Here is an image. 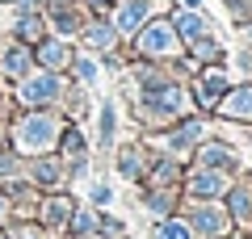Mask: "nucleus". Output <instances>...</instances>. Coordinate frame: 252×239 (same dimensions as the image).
<instances>
[{"label":"nucleus","mask_w":252,"mask_h":239,"mask_svg":"<svg viewBox=\"0 0 252 239\" xmlns=\"http://www.w3.org/2000/svg\"><path fill=\"white\" fill-rule=\"evenodd\" d=\"M193 222H198L202 235H219V231H223V214H215V210H202Z\"/></svg>","instance_id":"1a4fd4ad"},{"label":"nucleus","mask_w":252,"mask_h":239,"mask_svg":"<svg viewBox=\"0 0 252 239\" xmlns=\"http://www.w3.org/2000/svg\"><path fill=\"white\" fill-rule=\"evenodd\" d=\"M193 189H198L202 197H215L219 189H223V180H219L215 172H202V177H193Z\"/></svg>","instance_id":"9b49d317"},{"label":"nucleus","mask_w":252,"mask_h":239,"mask_svg":"<svg viewBox=\"0 0 252 239\" xmlns=\"http://www.w3.org/2000/svg\"><path fill=\"white\" fill-rule=\"evenodd\" d=\"M156 239H189V231L181 227V222H164V227L156 231Z\"/></svg>","instance_id":"f3484780"},{"label":"nucleus","mask_w":252,"mask_h":239,"mask_svg":"<svg viewBox=\"0 0 252 239\" xmlns=\"http://www.w3.org/2000/svg\"><path fill=\"white\" fill-rule=\"evenodd\" d=\"M109 139H114V105L101 109V143H109Z\"/></svg>","instance_id":"a211bd4d"},{"label":"nucleus","mask_w":252,"mask_h":239,"mask_svg":"<svg viewBox=\"0 0 252 239\" xmlns=\"http://www.w3.org/2000/svg\"><path fill=\"white\" fill-rule=\"evenodd\" d=\"M38 34H42V17H38L34 9H26L17 17V38H21V42H30V38H38Z\"/></svg>","instance_id":"6e6552de"},{"label":"nucleus","mask_w":252,"mask_h":239,"mask_svg":"<svg viewBox=\"0 0 252 239\" xmlns=\"http://www.w3.org/2000/svg\"><path fill=\"white\" fill-rule=\"evenodd\" d=\"M59 97V76L55 71H38V76H21L17 101L21 105H51Z\"/></svg>","instance_id":"f03ea898"},{"label":"nucleus","mask_w":252,"mask_h":239,"mask_svg":"<svg viewBox=\"0 0 252 239\" xmlns=\"http://www.w3.org/2000/svg\"><path fill=\"white\" fill-rule=\"evenodd\" d=\"M72 231H76V235H93V231H97V214L80 210V214H76V222H72Z\"/></svg>","instance_id":"4468645a"},{"label":"nucleus","mask_w":252,"mask_h":239,"mask_svg":"<svg viewBox=\"0 0 252 239\" xmlns=\"http://www.w3.org/2000/svg\"><path fill=\"white\" fill-rule=\"evenodd\" d=\"M198 134H202V126H198V122H189L185 130H177V134H172V147H185V143H193Z\"/></svg>","instance_id":"dca6fc26"},{"label":"nucleus","mask_w":252,"mask_h":239,"mask_svg":"<svg viewBox=\"0 0 252 239\" xmlns=\"http://www.w3.org/2000/svg\"><path fill=\"white\" fill-rule=\"evenodd\" d=\"M202 159H206V164H223L227 151H223V147H206V151H202Z\"/></svg>","instance_id":"4be33fe9"},{"label":"nucleus","mask_w":252,"mask_h":239,"mask_svg":"<svg viewBox=\"0 0 252 239\" xmlns=\"http://www.w3.org/2000/svg\"><path fill=\"white\" fill-rule=\"evenodd\" d=\"M30 63H34V55H30L26 42H13V46H4V51H0V71H4V76H13V80L30 76Z\"/></svg>","instance_id":"7ed1b4c3"},{"label":"nucleus","mask_w":252,"mask_h":239,"mask_svg":"<svg viewBox=\"0 0 252 239\" xmlns=\"http://www.w3.org/2000/svg\"><path fill=\"white\" fill-rule=\"evenodd\" d=\"M177 46V34H172V26H152L143 38H139V51L143 55H164Z\"/></svg>","instance_id":"20e7f679"},{"label":"nucleus","mask_w":252,"mask_h":239,"mask_svg":"<svg viewBox=\"0 0 252 239\" xmlns=\"http://www.w3.org/2000/svg\"><path fill=\"white\" fill-rule=\"evenodd\" d=\"M4 214H9V197H4V189H0V222H4Z\"/></svg>","instance_id":"b1692460"},{"label":"nucleus","mask_w":252,"mask_h":239,"mask_svg":"<svg viewBox=\"0 0 252 239\" xmlns=\"http://www.w3.org/2000/svg\"><path fill=\"white\" fill-rule=\"evenodd\" d=\"M63 151H67V155H72V159H76V155H80V151H84V143H80V134H76V130L67 134V139H63Z\"/></svg>","instance_id":"412c9836"},{"label":"nucleus","mask_w":252,"mask_h":239,"mask_svg":"<svg viewBox=\"0 0 252 239\" xmlns=\"http://www.w3.org/2000/svg\"><path fill=\"white\" fill-rule=\"evenodd\" d=\"M147 17V0H126L122 9H118V30L122 34H130V30H139V21Z\"/></svg>","instance_id":"39448f33"},{"label":"nucleus","mask_w":252,"mask_h":239,"mask_svg":"<svg viewBox=\"0 0 252 239\" xmlns=\"http://www.w3.org/2000/svg\"><path fill=\"white\" fill-rule=\"evenodd\" d=\"M109 197H114V193H109V189H105V185H97V189H93V202H101V206H105V202H109Z\"/></svg>","instance_id":"5701e85b"},{"label":"nucleus","mask_w":252,"mask_h":239,"mask_svg":"<svg viewBox=\"0 0 252 239\" xmlns=\"http://www.w3.org/2000/svg\"><path fill=\"white\" fill-rule=\"evenodd\" d=\"M84 38H89V46H97V51H101V46L114 42V30H109V26H89V34H84Z\"/></svg>","instance_id":"f8f14e48"},{"label":"nucleus","mask_w":252,"mask_h":239,"mask_svg":"<svg viewBox=\"0 0 252 239\" xmlns=\"http://www.w3.org/2000/svg\"><path fill=\"white\" fill-rule=\"evenodd\" d=\"M67 218H72V202H67V197H51V202L42 206V222L46 227H63Z\"/></svg>","instance_id":"0eeeda50"},{"label":"nucleus","mask_w":252,"mask_h":239,"mask_svg":"<svg viewBox=\"0 0 252 239\" xmlns=\"http://www.w3.org/2000/svg\"><path fill=\"white\" fill-rule=\"evenodd\" d=\"M59 118L55 114H30L13 122V147L26 151V155H38V151H51L59 143Z\"/></svg>","instance_id":"f257e3e1"},{"label":"nucleus","mask_w":252,"mask_h":239,"mask_svg":"<svg viewBox=\"0 0 252 239\" xmlns=\"http://www.w3.org/2000/svg\"><path fill=\"white\" fill-rule=\"evenodd\" d=\"M51 21H55V30H59V34H72L76 26H80V21H76V13H67L59 4V9H51Z\"/></svg>","instance_id":"9d476101"},{"label":"nucleus","mask_w":252,"mask_h":239,"mask_svg":"<svg viewBox=\"0 0 252 239\" xmlns=\"http://www.w3.org/2000/svg\"><path fill=\"white\" fill-rule=\"evenodd\" d=\"M67 59H72V55H67V46H63V42H42V46H38V63H42L46 71H59Z\"/></svg>","instance_id":"423d86ee"},{"label":"nucleus","mask_w":252,"mask_h":239,"mask_svg":"<svg viewBox=\"0 0 252 239\" xmlns=\"http://www.w3.org/2000/svg\"><path fill=\"white\" fill-rule=\"evenodd\" d=\"M76 76L80 80H97V63L93 59H76Z\"/></svg>","instance_id":"aec40b11"},{"label":"nucleus","mask_w":252,"mask_h":239,"mask_svg":"<svg viewBox=\"0 0 252 239\" xmlns=\"http://www.w3.org/2000/svg\"><path fill=\"white\" fill-rule=\"evenodd\" d=\"M227 114H252V92H235L227 101Z\"/></svg>","instance_id":"2eb2a0df"},{"label":"nucleus","mask_w":252,"mask_h":239,"mask_svg":"<svg viewBox=\"0 0 252 239\" xmlns=\"http://www.w3.org/2000/svg\"><path fill=\"white\" fill-rule=\"evenodd\" d=\"M181 4H189V9H193V4H198V0H181Z\"/></svg>","instance_id":"393cba45"},{"label":"nucleus","mask_w":252,"mask_h":239,"mask_svg":"<svg viewBox=\"0 0 252 239\" xmlns=\"http://www.w3.org/2000/svg\"><path fill=\"white\" fill-rule=\"evenodd\" d=\"M0 4H13V0H0Z\"/></svg>","instance_id":"a878e982"},{"label":"nucleus","mask_w":252,"mask_h":239,"mask_svg":"<svg viewBox=\"0 0 252 239\" xmlns=\"http://www.w3.org/2000/svg\"><path fill=\"white\" fill-rule=\"evenodd\" d=\"M38 180H42V185H55V180H59V168H55V164H38V172H34Z\"/></svg>","instance_id":"6ab92c4d"},{"label":"nucleus","mask_w":252,"mask_h":239,"mask_svg":"<svg viewBox=\"0 0 252 239\" xmlns=\"http://www.w3.org/2000/svg\"><path fill=\"white\" fill-rule=\"evenodd\" d=\"M177 21H181V34L185 38H202V30H206L198 13H185V17H177Z\"/></svg>","instance_id":"ddd939ff"}]
</instances>
